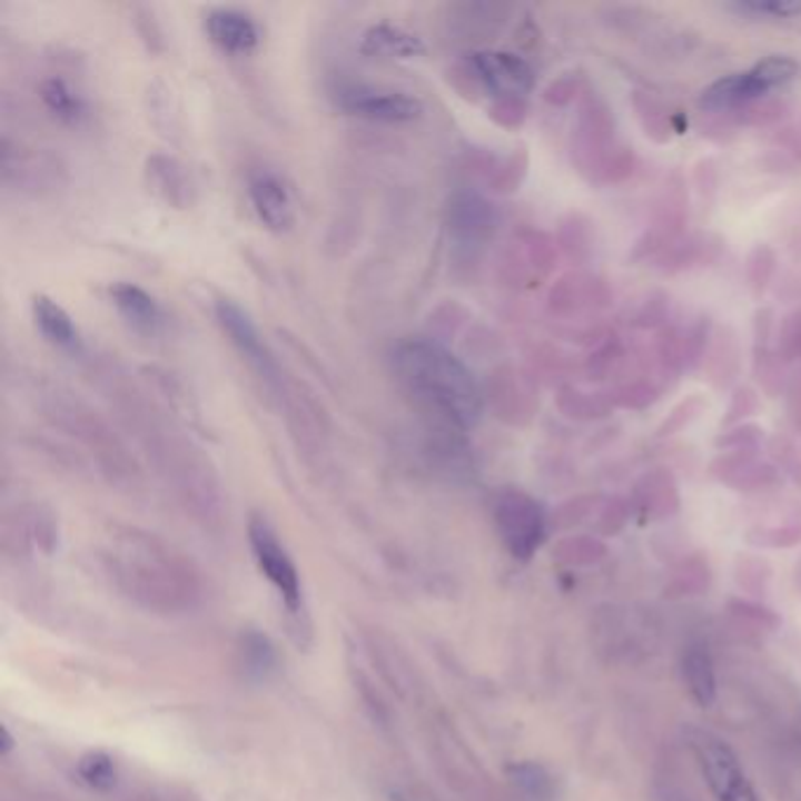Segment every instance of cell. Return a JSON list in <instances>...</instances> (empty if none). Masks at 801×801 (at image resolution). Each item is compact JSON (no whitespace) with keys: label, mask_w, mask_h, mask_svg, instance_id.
Wrapping results in <instances>:
<instances>
[{"label":"cell","mask_w":801,"mask_h":801,"mask_svg":"<svg viewBox=\"0 0 801 801\" xmlns=\"http://www.w3.org/2000/svg\"><path fill=\"white\" fill-rule=\"evenodd\" d=\"M788 103L778 101V99H767V101H754L750 107L738 111V122L741 125H752V128H762V125H773L780 118L785 116Z\"/></svg>","instance_id":"obj_40"},{"label":"cell","mask_w":801,"mask_h":801,"mask_svg":"<svg viewBox=\"0 0 801 801\" xmlns=\"http://www.w3.org/2000/svg\"><path fill=\"white\" fill-rule=\"evenodd\" d=\"M31 313L38 332L43 334V339L50 342L55 348L61 350L80 348V332L73 318L55 299L46 297V294H36L31 301Z\"/></svg>","instance_id":"obj_16"},{"label":"cell","mask_w":801,"mask_h":801,"mask_svg":"<svg viewBox=\"0 0 801 801\" xmlns=\"http://www.w3.org/2000/svg\"><path fill=\"white\" fill-rule=\"evenodd\" d=\"M393 369L414 403L456 433L475 428L484 397L475 374L456 353L433 339H405L393 350Z\"/></svg>","instance_id":"obj_1"},{"label":"cell","mask_w":801,"mask_h":801,"mask_svg":"<svg viewBox=\"0 0 801 801\" xmlns=\"http://www.w3.org/2000/svg\"><path fill=\"white\" fill-rule=\"evenodd\" d=\"M689 743L716 801H759L741 759L720 735L693 731Z\"/></svg>","instance_id":"obj_2"},{"label":"cell","mask_w":801,"mask_h":801,"mask_svg":"<svg viewBox=\"0 0 801 801\" xmlns=\"http://www.w3.org/2000/svg\"><path fill=\"white\" fill-rule=\"evenodd\" d=\"M240 653L249 678L266 680L273 668H276V649H273L270 640L261 635V632H247V635H243Z\"/></svg>","instance_id":"obj_26"},{"label":"cell","mask_w":801,"mask_h":801,"mask_svg":"<svg viewBox=\"0 0 801 801\" xmlns=\"http://www.w3.org/2000/svg\"><path fill=\"white\" fill-rule=\"evenodd\" d=\"M663 801H684V799H682L680 794H670V792H668V794L663 797Z\"/></svg>","instance_id":"obj_45"},{"label":"cell","mask_w":801,"mask_h":801,"mask_svg":"<svg viewBox=\"0 0 801 801\" xmlns=\"http://www.w3.org/2000/svg\"><path fill=\"white\" fill-rule=\"evenodd\" d=\"M682 670L691 699L701 708H710L716 699V680L710 653L703 646H691L684 656Z\"/></svg>","instance_id":"obj_20"},{"label":"cell","mask_w":801,"mask_h":801,"mask_svg":"<svg viewBox=\"0 0 801 801\" xmlns=\"http://www.w3.org/2000/svg\"><path fill=\"white\" fill-rule=\"evenodd\" d=\"M511 775H513V783L524 794H530L534 799H547V797H551L553 783H551V778H547V773L541 767H536V764H515V767H511Z\"/></svg>","instance_id":"obj_35"},{"label":"cell","mask_w":801,"mask_h":801,"mask_svg":"<svg viewBox=\"0 0 801 801\" xmlns=\"http://www.w3.org/2000/svg\"><path fill=\"white\" fill-rule=\"evenodd\" d=\"M560 412L568 418L576 421H600L606 418L614 409L609 399V393H583L578 388H562L560 397H557Z\"/></svg>","instance_id":"obj_24"},{"label":"cell","mask_w":801,"mask_h":801,"mask_svg":"<svg viewBox=\"0 0 801 801\" xmlns=\"http://www.w3.org/2000/svg\"><path fill=\"white\" fill-rule=\"evenodd\" d=\"M759 82L771 92L773 88L778 86H785V82H790L797 73H799V65L788 57V55H769L764 57L762 61H756V65L750 69Z\"/></svg>","instance_id":"obj_31"},{"label":"cell","mask_w":801,"mask_h":801,"mask_svg":"<svg viewBox=\"0 0 801 801\" xmlns=\"http://www.w3.org/2000/svg\"><path fill=\"white\" fill-rule=\"evenodd\" d=\"M38 97H40V101H43L48 113L55 116L61 125H71V128H76V125L86 122L90 116L88 99L82 97L65 78H57V76L46 78L43 82H40Z\"/></svg>","instance_id":"obj_19"},{"label":"cell","mask_w":801,"mask_h":801,"mask_svg":"<svg viewBox=\"0 0 801 801\" xmlns=\"http://www.w3.org/2000/svg\"><path fill=\"white\" fill-rule=\"evenodd\" d=\"M360 55L384 61H409L426 55V43L416 33L388 22L369 27L357 46Z\"/></svg>","instance_id":"obj_14"},{"label":"cell","mask_w":801,"mask_h":801,"mask_svg":"<svg viewBox=\"0 0 801 801\" xmlns=\"http://www.w3.org/2000/svg\"><path fill=\"white\" fill-rule=\"evenodd\" d=\"M468 69L479 86L498 99H524L536 86L534 67L524 57L505 50H477Z\"/></svg>","instance_id":"obj_8"},{"label":"cell","mask_w":801,"mask_h":801,"mask_svg":"<svg viewBox=\"0 0 801 801\" xmlns=\"http://www.w3.org/2000/svg\"><path fill=\"white\" fill-rule=\"evenodd\" d=\"M205 31L212 43L234 57H247L257 52L261 46V29L255 22V17L234 10V8H217L205 14Z\"/></svg>","instance_id":"obj_11"},{"label":"cell","mask_w":801,"mask_h":801,"mask_svg":"<svg viewBox=\"0 0 801 801\" xmlns=\"http://www.w3.org/2000/svg\"><path fill=\"white\" fill-rule=\"evenodd\" d=\"M759 442H764V428L756 426V424L733 426V428H726L724 433H720L714 437L716 447H720V449H733V452L756 449Z\"/></svg>","instance_id":"obj_37"},{"label":"cell","mask_w":801,"mask_h":801,"mask_svg":"<svg viewBox=\"0 0 801 801\" xmlns=\"http://www.w3.org/2000/svg\"><path fill=\"white\" fill-rule=\"evenodd\" d=\"M494 520L515 560L526 562L536 555L545 538V511L534 496L520 490H503L494 501Z\"/></svg>","instance_id":"obj_3"},{"label":"cell","mask_w":801,"mask_h":801,"mask_svg":"<svg viewBox=\"0 0 801 801\" xmlns=\"http://www.w3.org/2000/svg\"><path fill=\"white\" fill-rule=\"evenodd\" d=\"M146 179H149L151 191L158 194L167 205L184 209L191 202V179L186 175V167L170 156H154L146 162Z\"/></svg>","instance_id":"obj_17"},{"label":"cell","mask_w":801,"mask_h":801,"mask_svg":"<svg viewBox=\"0 0 801 801\" xmlns=\"http://www.w3.org/2000/svg\"><path fill=\"white\" fill-rule=\"evenodd\" d=\"M621 357H623V346L619 339H609L595 353H590V357L585 360V374L590 382H604V378L616 369Z\"/></svg>","instance_id":"obj_33"},{"label":"cell","mask_w":801,"mask_h":801,"mask_svg":"<svg viewBox=\"0 0 801 801\" xmlns=\"http://www.w3.org/2000/svg\"><path fill=\"white\" fill-rule=\"evenodd\" d=\"M733 10L743 14H762V17H780L792 19L801 17V0H735Z\"/></svg>","instance_id":"obj_36"},{"label":"cell","mask_w":801,"mask_h":801,"mask_svg":"<svg viewBox=\"0 0 801 801\" xmlns=\"http://www.w3.org/2000/svg\"><path fill=\"white\" fill-rule=\"evenodd\" d=\"M494 113H496V120L501 125H505V128H517V125H522V120L526 116V103H524V99H498L494 107Z\"/></svg>","instance_id":"obj_42"},{"label":"cell","mask_w":801,"mask_h":801,"mask_svg":"<svg viewBox=\"0 0 801 801\" xmlns=\"http://www.w3.org/2000/svg\"><path fill=\"white\" fill-rule=\"evenodd\" d=\"M630 103H632V111H635L637 116V122L642 132L656 144H668L672 139V116L665 111L663 103L651 97L649 92H642V90H635L630 97Z\"/></svg>","instance_id":"obj_22"},{"label":"cell","mask_w":801,"mask_h":801,"mask_svg":"<svg viewBox=\"0 0 801 801\" xmlns=\"http://www.w3.org/2000/svg\"><path fill=\"white\" fill-rule=\"evenodd\" d=\"M695 184H699V191L705 196L714 194L716 188V170H714V160H701L695 165Z\"/></svg>","instance_id":"obj_43"},{"label":"cell","mask_w":801,"mask_h":801,"mask_svg":"<svg viewBox=\"0 0 801 801\" xmlns=\"http://www.w3.org/2000/svg\"><path fill=\"white\" fill-rule=\"evenodd\" d=\"M775 268H778L775 249L767 243H756L745 259V283H748L754 299L764 297V291L769 289V285L773 280Z\"/></svg>","instance_id":"obj_25"},{"label":"cell","mask_w":801,"mask_h":801,"mask_svg":"<svg viewBox=\"0 0 801 801\" xmlns=\"http://www.w3.org/2000/svg\"><path fill=\"white\" fill-rule=\"evenodd\" d=\"M560 243L568 259L576 264H587L595 255V224L585 215H568L562 221Z\"/></svg>","instance_id":"obj_23"},{"label":"cell","mask_w":801,"mask_h":801,"mask_svg":"<svg viewBox=\"0 0 801 801\" xmlns=\"http://www.w3.org/2000/svg\"><path fill=\"white\" fill-rule=\"evenodd\" d=\"M578 95H585V76L581 71H566L545 90V101L555 107H568Z\"/></svg>","instance_id":"obj_41"},{"label":"cell","mask_w":801,"mask_h":801,"mask_svg":"<svg viewBox=\"0 0 801 801\" xmlns=\"http://www.w3.org/2000/svg\"><path fill=\"white\" fill-rule=\"evenodd\" d=\"M332 99L342 113L369 122H414L426 111L424 101L412 92L363 86V82H346V86H339L334 90Z\"/></svg>","instance_id":"obj_4"},{"label":"cell","mask_w":801,"mask_h":801,"mask_svg":"<svg viewBox=\"0 0 801 801\" xmlns=\"http://www.w3.org/2000/svg\"><path fill=\"white\" fill-rule=\"evenodd\" d=\"M661 397V388L649 382V378H635V382H627L623 386H619L616 390L609 393V399L614 407L621 409H646L651 405H656Z\"/></svg>","instance_id":"obj_28"},{"label":"cell","mask_w":801,"mask_h":801,"mask_svg":"<svg viewBox=\"0 0 801 801\" xmlns=\"http://www.w3.org/2000/svg\"><path fill=\"white\" fill-rule=\"evenodd\" d=\"M722 249H724L722 238H716L712 234H695L680 243L674 240L670 249H665L661 255V270L678 273L686 268L710 266L712 261L720 259Z\"/></svg>","instance_id":"obj_18"},{"label":"cell","mask_w":801,"mask_h":801,"mask_svg":"<svg viewBox=\"0 0 801 801\" xmlns=\"http://www.w3.org/2000/svg\"><path fill=\"white\" fill-rule=\"evenodd\" d=\"M120 318L139 334H156L165 325V310L154 294L132 283H116L109 289Z\"/></svg>","instance_id":"obj_15"},{"label":"cell","mask_w":801,"mask_h":801,"mask_svg":"<svg viewBox=\"0 0 801 801\" xmlns=\"http://www.w3.org/2000/svg\"><path fill=\"white\" fill-rule=\"evenodd\" d=\"M247 196L257 219L273 234H287L297 224V202H294L287 181L278 172H251L247 177Z\"/></svg>","instance_id":"obj_10"},{"label":"cell","mask_w":801,"mask_h":801,"mask_svg":"<svg viewBox=\"0 0 801 801\" xmlns=\"http://www.w3.org/2000/svg\"><path fill=\"white\" fill-rule=\"evenodd\" d=\"M393 801H405V799H403V797H395V794H393Z\"/></svg>","instance_id":"obj_46"},{"label":"cell","mask_w":801,"mask_h":801,"mask_svg":"<svg viewBox=\"0 0 801 801\" xmlns=\"http://www.w3.org/2000/svg\"><path fill=\"white\" fill-rule=\"evenodd\" d=\"M637 167V156L630 146H616L614 151L609 154V158L602 162V167L597 170V175L593 177L595 186H614V184H623L625 179L632 177Z\"/></svg>","instance_id":"obj_29"},{"label":"cell","mask_w":801,"mask_h":801,"mask_svg":"<svg viewBox=\"0 0 801 801\" xmlns=\"http://www.w3.org/2000/svg\"><path fill=\"white\" fill-rule=\"evenodd\" d=\"M769 90L759 82L752 71L745 73H731L708 86L701 97L699 107L708 113H738L750 103L764 99Z\"/></svg>","instance_id":"obj_12"},{"label":"cell","mask_w":801,"mask_h":801,"mask_svg":"<svg viewBox=\"0 0 801 801\" xmlns=\"http://www.w3.org/2000/svg\"><path fill=\"white\" fill-rule=\"evenodd\" d=\"M712 334H714L712 332V320L708 318V315H701V318L689 327V332L682 336L684 369L703 367L705 355H708L710 344H712Z\"/></svg>","instance_id":"obj_30"},{"label":"cell","mask_w":801,"mask_h":801,"mask_svg":"<svg viewBox=\"0 0 801 801\" xmlns=\"http://www.w3.org/2000/svg\"><path fill=\"white\" fill-rule=\"evenodd\" d=\"M614 135L616 118L606 99L597 92H585L574 130V162L587 181H593L602 162L616 149Z\"/></svg>","instance_id":"obj_5"},{"label":"cell","mask_w":801,"mask_h":801,"mask_svg":"<svg viewBox=\"0 0 801 801\" xmlns=\"http://www.w3.org/2000/svg\"><path fill=\"white\" fill-rule=\"evenodd\" d=\"M708 409V403L701 397V395H691L686 399H682V403L674 407L663 424L659 426L656 431V437H672L682 433L684 428H689L695 418H699L703 412Z\"/></svg>","instance_id":"obj_32"},{"label":"cell","mask_w":801,"mask_h":801,"mask_svg":"<svg viewBox=\"0 0 801 801\" xmlns=\"http://www.w3.org/2000/svg\"><path fill=\"white\" fill-rule=\"evenodd\" d=\"M738 365H741V360H738V344L733 329L724 327L720 329V334H712V344L703 363V367H708L710 382L716 388L729 386L738 374Z\"/></svg>","instance_id":"obj_21"},{"label":"cell","mask_w":801,"mask_h":801,"mask_svg":"<svg viewBox=\"0 0 801 801\" xmlns=\"http://www.w3.org/2000/svg\"><path fill=\"white\" fill-rule=\"evenodd\" d=\"M778 357L785 363L797 360L801 357V306L788 313L783 320H780L778 329Z\"/></svg>","instance_id":"obj_34"},{"label":"cell","mask_w":801,"mask_h":801,"mask_svg":"<svg viewBox=\"0 0 801 801\" xmlns=\"http://www.w3.org/2000/svg\"><path fill=\"white\" fill-rule=\"evenodd\" d=\"M78 778L92 790L107 792L116 785L118 780V771H116V762L107 754V752H88L86 756H80L78 762Z\"/></svg>","instance_id":"obj_27"},{"label":"cell","mask_w":801,"mask_h":801,"mask_svg":"<svg viewBox=\"0 0 801 801\" xmlns=\"http://www.w3.org/2000/svg\"><path fill=\"white\" fill-rule=\"evenodd\" d=\"M449 238L458 257H475L487 247L498 228V212L490 202L471 188H461L447 207Z\"/></svg>","instance_id":"obj_6"},{"label":"cell","mask_w":801,"mask_h":801,"mask_svg":"<svg viewBox=\"0 0 801 801\" xmlns=\"http://www.w3.org/2000/svg\"><path fill=\"white\" fill-rule=\"evenodd\" d=\"M759 409V395L754 388L750 386H738L729 399V407H726V414L722 418V426L724 428H733V426H741L743 421L752 414H756Z\"/></svg>","instance_id":"obj_39"},{"label":"cell","mask_w":801,"mask_h":801,"mask_svg":"<svg viewBox=\"0 0 801 801\" xmlns=\"http://www.w3.org/2000/svg\"><path fill=\"white\" fill-rule=\"evenodd\" d=\"M247 536L261 574L278 590V595L283 597L291 614H297L301 606V581L297 566H294L291 557L287 555L276 530H273L266 517L255 515L249 520Z\"/></svg>","instance_id":"obj_7"},{"label":"cell","mask_w":801,"mask_h":801,"mask_svg":"<svg viewBox=\"0 0 801 801\" xmlns=\"http://www.w3.org/2000/svg\"><path fill=\"white\" fill-rule=\"evenodd\" d=\"M12 745H14V741H12L8 726H0V754H10Z\"/></svg>","instance_id":"obj_44"},{"label":"cell","mask_w":801,"mask_h":801,"mask_svg":"<svg viewBox=\"0 0 801 801\" xmlns=\"http://www.w3.org/2000/svg\"><path fill=\"white\" fill-rule=\"evenodd\" d=\"M611 304V289L593 273H568L553 287L551 306L557 315H574L578 310H600Z\"/></svg>","instance_id":"obj_13"},{"label":"cell","mask_w":801,"mask_h":801,"mask_svg":"<svg viewBox=\"0 0 801 801\" xmlns=\"http://www.w3.org/2000/svg\"><path fill=\"white\" fill-rule=\"evenodd\" d=\"M215 313L224 334L228 336V342L243 355V360L255 369L264 382H268L270 386H278L280 367L276 363V357H273V353L268 350L266 342L261 339L259 327L255 325V320H251V315L234 299H217Z\"/></svg>","instance_id":"obj_9"},{"label":"cell","mask_w":801,"mask_h":801,"mask_svg":"<svg viewBox=\"0 0 801 801\" xmlns=\"http://www.w3.org/2000/svg\"><path fill=\"white\" fill-rule=\"evenodd\" d=\"M668 310H670V297L665 291L661 289H653L646 294V299L642 301L635 320H632V327H640V329H653V327H661L668 318Z\"/></svg>","instance_id":"obj_38"}]
</instances>
